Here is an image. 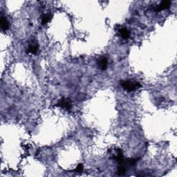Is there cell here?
<instances>
[{
	"label": "cell",
	"mask_w": 177,
	"mask_h": 177,
	"mask_svg": "<svg viewBox=\"0 0 177 177\" xmlns=\"http://www.w3.org/2000/svg\"><path fill=\"white\" fill-rule=\"evenodd\" d=\"M97 65H98L99 68L102 71L106 69L108 66V59L106 57H102L97 61Z\"/></svg>",
	"instance_id": "277c9868"
},
{
	"label": "cell",
	"mask_w": 177,
	"mask_h": 177,
	"mask_svg": "<svg viewBox=\"0 0 177 177\" xmlns=\"http://www.w3.org/2000/svg\"><path fill=\"white\" fill-rule=\"evenodd\" d=\"M51 15L50 14H44V15H42L41 17V24H46V23H48L50 19H51Z\"/></svg>",
	"instance_id": "ba28073f"
},
{
	"label": "cell",
	"mask_w": 177,
	"mask_h": 177,
	"mask_svg": "<svg viewBox=\"0 0 177 177\" xmlns=\"http://www.w3.org/2000/svg\"><path fill=\"white\" fill-rule=\"evenodd\" d=\"M75 171H76V172H82L83 171V165L82 164H79L77 166V167L75 168Z\"/></svg>",
	"instance_id": "30bf717a"
},
{
	"label": "cell",
	"mask_w": 177,
	"mask_h": 177,
	"mask_svg": "<svg viewBox=\"0 0 177 177\" xmlns=\"http://www.w3.org/2000/svg\"><path fill=\"white\" fill-rule=\"evenodd\" d=\"M37 50H38V44L37 41L32 40L28 46V52L31 54H36L37 53Z\"/></svg>",
	"instance_id": "5b68a950"
},
{
	"label": "cell",
	"mask_w": 177,
	"mask_h": 177,
	"mask_svg": "<svg viewBox=\"0 0 177 177\" xmlns=\"http://www.w3.org/2000/svg\"><path fill=\"white\" fill-rule=\"evenodd\" d=\"M171 1L169 0H165V1H162L158 6H157L156 8H154V11L156 12H160L162 10H165V9L168 8L170 6Z\"/></svg>",
	"instance_id": "3957f363"
},
{
	"label": "cell",
	"mask_w": 177,
	"mask_h": 177,
	"mask_svg": "<svg viewBox=\"0 0 177 177\" xmlns=\"http://www.w3.org/2000/svg\"><path fill=\"white\" fill-rule=\"evenodd\" d=\"M118 32L122 38L124 39H128L130 36V32L127 28H124V27H122L120 29L118 30Z\"/></svg>",
	"instance_id": "8992f818"
},
{
	"label": "cell",
	"mask_w": 177,
	"mask_h": 177,
	"mask_svg": "<svg viewBox=\"0 0 177 177\" xmlns=\"http://www.w3.org/2000/svg\"><path fill=\"white\" fill-rule=\"evenodd\" d=\"M120 84L124 90L129 92L135 91L137 88H139L141 86V84H140V82H134V81L129 80L121 81Z\"/></svg>",
	"instance_id": "6da1fadb"
},
{
	"label": "cell",
	"mask_w": 177,
	"mask_h": 177,
	"mask_svg": "<svg viewBox=\"0 0 177 177\" xmlns=\"http://www.w3.org/2000/svg\"><path fill=\"white\" fill-rule=\"evenodd\" d=\"M1 30L3 31H6L9 28V23L7 19L5 17H1Z\"/></svg>",
	"instance_id": "52a82bcc"
},
{
	"label": "cell",
	"mask_w": 177,
	"mask_h": 177,
	"mask_svg": "<svg viewBox=\"0 0 177 177\" xmlns=\"http://www.w3.org/2000/svg\"><path fill=\"white\" fill-rule=\"evenodd\" d=\"M57 106H61V107L64 108V109L67 110V111H70L72 108V104L71 101H70L68 98H65V97H62V99H60L58 103L57 104Z\"/></svg>",
	"instance_id": "7a4b0ae2"
},
{
	"label": "cell",
	"mask_w": 177,
	"mask_h": 177,
	"mask_svg": "<svg viewBox=\"0 0 177 177\" xmlns=\"http://www.w3.org/2000/svg\"><path fill=\"white\" fill-rule=\"evenodd\" d=\"M125 171H126V168L125 167H124V166H122V165H120V167H118V175H124V174H125Z\"/></svg>",
	"instance_id": "9c48e42d"
}]
</instances>
